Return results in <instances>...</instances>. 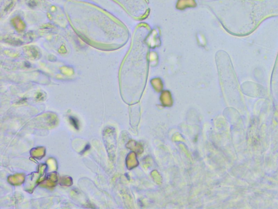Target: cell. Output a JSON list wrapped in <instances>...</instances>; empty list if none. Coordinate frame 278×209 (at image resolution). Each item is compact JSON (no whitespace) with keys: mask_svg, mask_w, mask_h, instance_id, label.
<instances>
[{"mask_svg":"<svg viewBox=\"0 0 278 209\" xmlns=\"http://www.w3.org/2000/svg\"><path fill=\"white\" fill-rule=\"evenodd\" d=\"M149 28L144 25L136 30L131 51L124 65V74L135 88V95L142 90L148 71V36Z\"/></svg>","mask_w":278,"mask_h":209,"instance_id":"cell-1","label":"cell"},{"mask_svg":"<svg viewBox=\"0 0 278 209\" xmlns=\"http://www.w3.org/2000/svg\"><path fill=\"white\" fill-rule=\"evenodd\" d=\"M70 119L72 124L74 125V127L76 129H78V128H79V125H78V122L77 121V119L75 118H74V117H72L70 118Z\"/></svg>","mask_w":278,"mask_h":209,"instance_id":"cell-2","label":"cell"},{"mask_svg":"<svg viewBox=\"0 0 278 209\" xmlns=\"http://www.w3.org/2000/svg\"><path fill=\"white\" fill-rule=\"evenodd\" d=\"M273 75L274 77H278V56L276 59V63L275 64L274 69H273Z\"/></svg>","mask_w":278,"mask_h":209,"instance_id":"cell-3","label":"cell"}]
</instances>
